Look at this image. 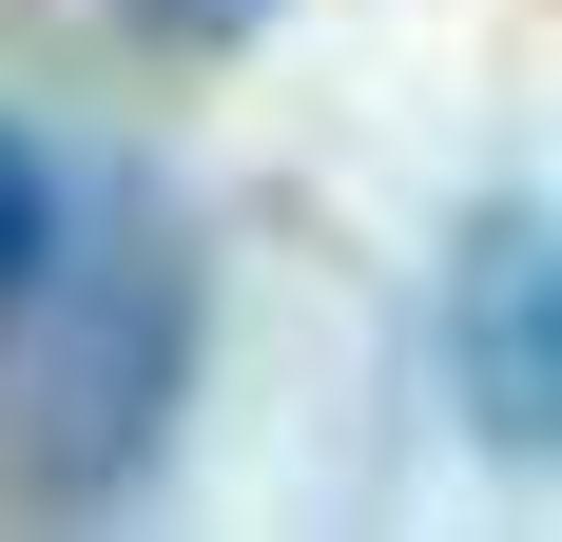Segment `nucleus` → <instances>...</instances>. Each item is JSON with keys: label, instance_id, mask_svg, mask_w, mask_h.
<instances>
[{"label": "nucleus", "instance_id": "obj_1", "mask_svg": "<svg viewBox=\"0 0 562 542\" xmlns=\"http://www.w3.org/2000/svg\"><path fill=\"white\" fill-rule=\"evenodd\" d=\"M175 369H194V233L116 214L98 252H58V329L20 369V485L40 504H116L175 427Z\"/></svg>", "mask_w": 562, "mask_h": 542}, {"label": "nucleus", "instance_id": "obj_2", "mask_svg": "<svg viewBox=\"0 0 562 542\" xmlns=\"http://www.w3.org/2000/svg\"><path fill=\"white\" fill-rule=\"evenodd\" d=\"M447 407L485 465H562V214L485 194L447 233Z\"/></svg>", "mask_w": 562, "mask_h": 542}, {"label": "nucleus", "instance_id": "obj_3", "mask_svg": "<svg viewBox=\"0 0 562 542\" xmlns=\"http://www.w3.org/2000/svg\"><path fill=\"white\" fill-rule=\"evenodd\" d=\"M58 252H78V194H58V156L20 136V116H0V329L58 291Z\"/></svg>", "mask_w": 562, "mask_h": 542}, {"label": "nucleus", "instance_id": "obj_4", "mask_svg": "<svg viewBox=\"0 0 562 542\" xmlns=\"http://www.w3.org/2000/svg\"><path fill=\"white\" fill-rule=\"evenodd\" d=\"M116 20H136V39H156V58H233V39H252V20H291V0H116Z\"/></svg>", "mask_w": 562, "mask_h": 542}]
</instances>
